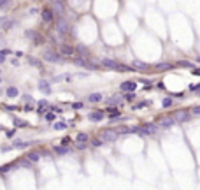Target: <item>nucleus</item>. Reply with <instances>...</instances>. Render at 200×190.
<instances>
[{"label":"nucleus","instance_id":"7ed1b4c3","mask_svg":"<svg viewBox=\"0 0 200 190\" xmlns=\"http://www.w3.org/2000/svg\"><path fill=\"white\" fill-rule=\"evenodd\" d=\"M56 30H58V34L67 35L70 28H69V23H67V21L63 20V18H60V20H58V23H56Z\"/></svg>","mask_w":200,"mask_h":190},{"label":"nucleus","instance_id":"9d476101","mask_svg":"<svg viewBox=\"0 0 200 190\" xmlns=\"http://www.w3.org/2000/svg\"><path fill=\"white\" fill-rule=\"evenodd\" d=\"M118 137V132H114V130H104L102 132V139H107V141H112Z\"/></svg>","mask_w":200,"mask_h":190},{"label":"nucleus","instance_id":"f257e3e1","mask_svg":"<svg viewBox=\"0 0 200 190\" xmlns=\"http://www.w3.org/2000/svg\"><path fill=\"white\" fill-rule=\"evenodd\" d=\"M102 65L105 69H112V70H134V69L125 67V65H120L116 60H111V58H102Z\"/></svg>","mask_w":200,"mask_h":190},{"label":"nucleus","instance_id":"dca6fc26","mask_svg":"<svg viewBox=\"0 0 200 190\" xmlns=\"http://www.w3.org/2000/svg\"><path fill=\"white\" fill-rule=\"evenodd\" d=\"M76 53H77L79 56H88V49H86V46L79 44L77 48H76Z\"/></svg>","mask_w":200,"mask_h":190},{"label":"nucleus","instance_id":"bb28decb","mask_svg":"<svg viewBox=\"0 0 200 190\" xmlns=\"http://www.w3.org/2000/svg\"><path fill=\"white\" fill-rule=\"evenodd\" d=\"M134 99H135V93H134V91H127V93H125V100H134Z\"/></svg>","mask_w":200,"mask_h":190},{"label":"nucleus","instance_id":"a19ab883","mask_svg":"<svg viewBox=\"0 0 200 190\" xmlns=\"http://www.w3.org/2000/svg\"><path fill=\"white\" fill-rule=\"evenodd\" d=\"M191 72H193V74H195V76H200V69H193Z\"/></svg>","mask_w":200,"mask_h":190},{"label":"nucleus","instance_id":"412c9836","mask_svg":"<svg viewBox=\"0 0 200 190\" xmlns=\"http://www.w3.org/2000/svg\"><path fill=\"white\" fill-rule=\"evenodd\" d=\"M48 102H46V100H41V102H39V109H37V113H39V114H44V109H46V107H48Z\"/></svg>","mask_w":200,"mask_h":190},{"label":"nucleus","instance_id":"473e14b6","mask_svg":"<svg viewBox=\"0 0 200 190\" xmlns=\"http://www.w3.org/2000/svg\"><path fill=\"white\" fill-rule=\"evenodd\" d=\"M162 104H163V107H169V106L172 104V99H163V102H162Z\"/></svg>","mask_w":200,"mask_h":190},{"label":"nucleus","instance_id":"9b49d317","mask_svg":"<svg viewBox=\"0 0 200 190\" xmlns=\"http://www.w3.org/2000/svg\"><path fill=\"white\" fill-rule=\"evenodd\" d=\"M132 67H134V70H146L148 67H149V65H148L146 62H141V60H135Z\"/></svg>","mask_w":200,"mask_h":190},{"label":"nucleus","instance_id":"f03ea898","mask_svg":"<svg viewBox=\"0 0 200 190\" xmlns=\"http://www.w3.org/2000/svg\"><path fill=\"white\" fill-rule=\"evenodd\" d=\"M42 58L46 60V62H51V63H58V62H62L63 58L58 55V53H55V51H46L42 55Z\"/></svg>","mask_w":200,"mask_h":190},{"label":"nucleus","instance_id":"6e6552de","mask_svg":"<svg viewBox=\"0 0 200 190\" xmlns=\"http://www.w3.org/2000/svg\"><path fill=\"white\" fill-rule=\"evenodd\" d=\"M88 118L91 120V121H102L104 120V111H93L88 114Z\"/></svg>","mask_w":200,"mask_h":190},{"label":"nucleus","instance_id":"a878e982","mask_svg":"<svg viewBox=\"0 0 200 190\" xmlns=\"http://www.w3.org/2000/svg\"><path fill=\"white\" fill-rule=\"evenodd\" d=\"M177 65H179V67H188V69H193V63L186 62V60H181V62H179Z\"/></svg>","mask_w":200,"mask_h":190},{"label":"nucleus","instance_id":"c9c22d12","mask_svg":"<svg viewBox=\"0 0 200 190\" xmlns=\"http://www.w3.org/2000/svg\"><path fill=\"white\" fill-rule=\"evenodd\" d=\"M191 111H193V114H200V106H195Z\"/></svg>","mask_w":200,"mask_h":190},{"label":"nucleus","instance_id":"aec40b11","mask_svg":"<svg viewBox=\"0 0 200 190\" xmlns=\"http://www.w3.org/2000/svg\"><path fill=\"white\" fill-rule=\"evenodd\" d=\"M18 93H20V91H18V88H14V86H11V88H7V97H18Z\"/></svg>","mask_w":200,"mask_h":190},{"label":"nucleus","instance_id":"37998d69","mask_svg":"<svg viewBox=\"0 0 200 190\" xmlns=\"http://www.w3.org/2000/svg\"><path fill=\"white\" fill-rule=\"evenodd\" d=\"M5 2H7V0H0V4H5Z\"/></svg>","mask_w":200,"mask_h":190},{"label":"nucleus","instance_id":"4be33fe9","mask_svg":"<svg viewBox=\"0 0 200 190\" xmlns=\"http://www.w3.org/2000/svg\"><path fill=\"white\" fill-rule=\"evenodd\" d=\"M28 123L25 121V120H20V118H14V127H20V129H23V127H27Z\"/></svg>","mask_w":200,"mask_h":190},{"label":"nucleus","instance_id":"ea45409f","mask_svg":"<svg viewBox=\"0 0 200 190\" xmlns=\"http://www.w3.org/2000/svg\"><path fill=\"white\" fill-rule=\"evenodd\" d=\"M70 143V137H63V141H62V144H69Z\"/></svg>","mask_w":200,"mask_h":190},{"label":"nucleus","instance_id":"2eb2a0df","mask_svg":"<svg viewBox=\"0 0 200 190\" xmlns=\"http://www.w3.org/2000/svg\"><path fill=\"white\" fill-rule=\"evenodd\" d=\"M70 151L69 148H67V144H62V146H56L55 148V153H58V155H67Z\"/></svg>","mask_w":200,"mask_h":190},{"label":"nucleus","instance_id":"c03bdc74","mask_svg":"<svg viewBox=\"0 0 200 190\" xmlns=\"http://www.w3.org/2000/svg\"><path fill=\"white\" fill-rule=\"evenodd\" d=\"M197 62H200V55H198V56H197Z\"/></svg>","mask_w":200,"mask_h":190},{"label":"nucleus","instance_id":"0eeeda50","mask_svg":"<svg viewBox=\"0 0 200 190\" xmlns=\"http://www.w3.org/2000/svg\"><path fill=\"white\" fill-rule=\"evenodd\" d=\"M135 88H137L135 81H125V83H121V90L123 91H135Z\"/></svg>","mask_w":200,"mask_h":190},{"label":"nucleus","instance_id":"ddd939ff","mask_svg":"<svg viewBox=\"0 0 200 190\" xmlns=\"http://www.w3.org/2000/svg\"><path fill=\"white\" fill-rule=\"evenodd\" d=\"M102 93H91L90 97H88V102H91V104H98L100 100H102Z\"/></svg>","mask_w":200,"mask_h":190},{"label":"nucleus","instance_id":"2f4dec72","mask_svg":"<svg viewBox=\"0 0 200 190\" xmlns=\"http://www.w3.org/2000/svg\"><path fill=\"white\" fill-rule=\"evenodd\" d=\"M28 144H30V143H18V141H14V146L16 148H27Z\"/></svg>","mask_w":200,"mask_h":190},{"label":"nucleus","instance_id":"c85d7f7f","mask_svg":"<svg viewBox=\"0 0 200 190\" xmlns=\"http://www.w3.org/2000/svg\"><path fill=\"white\" fill-rule=\"evenodd\" d=\"M5 55H9V49H4V51H0V63L5 60Z\"/></svg>","mask_w":200,"mask_h":190},{"label":"nucleus","instance_id":"4c0bfd02","mask_svg":"<svg viewBox=\"0 0 200 190\" xmlns=\"http://www.w3.org/2000/svg\"><path fill=\"white\" fill-rule=\"evenodd\" d=\"M9 169H11V166H4V167H0V173H5Z\"/></svg>","mask_w":200,"mask_h":190},{"label":"nucleus","instance_id":"6ab92c4d","mask_svg":"<svg viewBox=\"0 0 200 190\" xmlns=\"http://www.w3.org/2000/svg\"><path fill=\"white\" fill-rule=\"evenodd\" d=\"M105 111H107L109 118H118V116H120V111H118L116 107H109V109H105Z\"/></svg>","mask_w":200,"mask_h":190},{"label":"nucleus","instance_id":"39448f33","mask_svg":"<svg viewBox=\"0 0 200 190\" xmlns=\"http://www.w3.org/2000/svg\"><path fill=\"white\" fill-rule=\"evenodd\" d=\"M76 63H77V65H81V67H86V69H97V65L90 62V60H88V56H81V58H77V60H76Z\"/></svg>","mask_w":200,"mask_h":190},{"label":"nucleus","instance_id":"5701e85b","mask_svg":"<svg viewBox=\"0 0 200 190\" xmlns=\"http://www.w3.org/2000/svg\"><path fill=\"white\" fill-rule=\"evenodd\" d=\"M174 118H176V121H184V120H188V114L186 113H177Z\"/></svg>","mask_w":200,"mask_h":190},{"label":"nucleus","instance_id":"72a5a7b5","mask_svg":"<svg viewBox=\"0 0 200 190\" xmlns=\"http://www.w3.org/2000/svg\"><path fill=\"white\" fill-rule=\"evenodd\" d=\"M72 107H74V109H81V107H83V104H81V102H74V104H72Z\"/></svg>","mask_w":200,"mask_h":190},{"label":"nucleus","instance_id":"423d86ee","mask_svg":"<svg viewBox=\"0 0 200 190\" xmlns=\"http://www.w3.org/2000/svg\"><path fill=\"white\" fill-rule=\"evenodd\" d=\"M60 55L72 56V55H76V49L72 48V46H67V44H62V46H60Z\"/></svg>","mask_w":200,"mask_h":190},{"label":"nucleus","instance_id":"4468645a","mask_svg":"<svg viewBox=\"0 0 200 190\" xmlns=\"http://www.w3.org/2000/svg\"><path fill=\"white\" fill-rule=\"evenodd\" d=\"M174 123H176V118H170V116H167V118H163L162 121H160L162 127H172Z\"/></svg>","mask_w":200,"mask_h":190},{"label":"nucleus","instance_id":"f3484780","mask_svg":"<svg viewBox=\"0 0 200 190\" xmlns=\"http://www.w3.org/2000/svg\"><path fill=\"white\" fill-rule=\"evenodd\" d=\"M67 123H65V121H55V123H53V129H55V130H65V129H67Z\"/></svg>","mask_w":200,"mask_h":190},{"label":"nucleus","instance_id":"b1692460","mask_svg":"<svg viewBox=\"0 0 200 190\" xmlns=\"http://www.w3.org/2000/svg\"><path fill=\"white\" fill-rule=\"evenodd\" d=\"M39 158H41V155H39V153H35V151L28 153V160H30V162H37Z\"/></svg>","mask_w":200,"mask_h":190},{"label":"nucleus","instance_id":"393cba45","mask_svg":"<svg viewBox=\"0 0 200 190\" xmlns=\"http://www.w3.org/2000/svg\"><path fill=\"white\" fill-rule=\"evenodd\" d=\"M120 102H121V100H120L118 97H111V99H107V104H109V106H118Z\"/></svg>","mask_w":200,"mask_h":190},{"label":"nucleus","instance_id":"f704fd0d","mask_svg":"<svg viewBox=\"0 0 200 190\" xmlns=\"http://www.w3.org/2000/svg\"><path fill=\"white\" fill-rule=\"evenodd\" d=\"M46 120L53 121V120H55V114H53V113H48V114H46Z\"/></svg>","mask_w":200,"mask_h":190},{"label":"nucleus","instance_id":"7c9ffc66","mask_svg":"<svg viewBox=\"0 0 200 190\" xmlns=\"http://www.w3.org/2000/svg\"><path fill=\"white\" fill-rule=\"evenodd\" d=\"M55 9H56L58 13H62V11H63V4H62V2H55Z\"/></svg>","mask_w":200,"mask_h":190},{"label":"nucleus","instance_id":"58836bf2","mask_svg":"<svg viewBox=\"0 0 200 190\" xmlns=\"http://www.w3.org/2000/svg\"><path fill=\"white\" fill-rule=\"evenodd\" d=\"M25 100H27V102H30V104H32V102H34V99L30 97V95H25Z\"/></svg>","mask_w":200,"mask_h":190},{"label":"nucleus","instance_id":"79ce46f5","mask_svg":"<svg viewBox=\"0 0 200 190\" xmlns=\"http://www.w3.org/2000/svg\"><path fill=\"white\" fill-rule=\"evenodd\" d=\"M2 25H5V18H0V27Z\"/></svg>","mask_w":200,"mask_h":190},{"label":"nucleus","instance_id":"1a4fd4ad","mask_svg":"<svg viewBox=\"0 0 200 190\" xmlns=\"http://www.w3.org/2000/svg\"><path fill=\"white\" fill-rule=\"evenodd\" d=\"M42 21L48 23V25L53 23V11H51V9H44L42 11Z\"/></svg>","mask_w":200,"mask_h":190},{"label":"nucleus","instance_id":"20e7f679","mask_svg":"<svg viewBox=\"0 0 200 190\" xmlns=\"http://www.w3.org/2000/svg\"><path fill=\"white\" fill-rule=\"evenodd\" d=\"M137 132L141 136H151L156 132V125H144V127H137Z\"/></svg>","mask_w":200,"mask_h":190},{"label":"nucleus","instance_id":"f8f14e48","mask_svg":"<svg viewBox=\"0 0 200 190\" xmlns=\"http://www.w3.org/2000/svg\"><path fill=\"white\" fill-rule=\"evenodd\" d=\"M155 67H156V70H160V72H163V70H170V69H174V65H172V63H167V62H163V63H156Z\"/></svg>","mask_w":200,"mask_h":190},{"label":"nucleus","instance_id":"a211bd4d","mask_svg":"<svg viewBox=\"0 0 200 190\" xmlns=\"http://www.w3.org/2000/svg\"><path fill=\"white\" fill-rule=\"evenodd\" d=\"M39 90H41V91H46V93H49V91H51L49 83H48V81H41V83H39Z\"/></svg>","mask_w":200,"mask_h":190},{"label":"nucleus","instance_id":"c756f323","mask_svg":"<svg viewBox=\"0 0 200 190\" xmlns=\"http://www.w3.org/2000/svg\"><path fill=\"white\" fill-rule=\"evenodd\" d=\"M70 74H63V76H58L56 79H55V81H65V79H70Z\"/></svg>","mask_w":200,"mask_h":190},{"label":"nucleus","instance_id":"cd10ccee","mask_svg":"<svg viewBox=\"0 0 200 190\" xmlns=\"http://www.w3.org/2000/svg\"><path fill=\"white\" fill-rule=\"evenodd\" d=\"M88 141V136L86 134H79L77 136V143H86Z\"/></svg>","mask_w":200,"mask_h":190},{"label":"nucleus","instance_id":"e433bc0d","mask_svg":"<svg viewBox=\"0 0 200 190\" xmlns=\"http://www.w3.org/2000/svg\"><path fill=\"white\" fill-rule=\"evenodd\" d=\"M30 63H32V65H41V62L35 60V58H30Z\"/></svg>","mask_w":200,"mask_h":190}]
</instances>
